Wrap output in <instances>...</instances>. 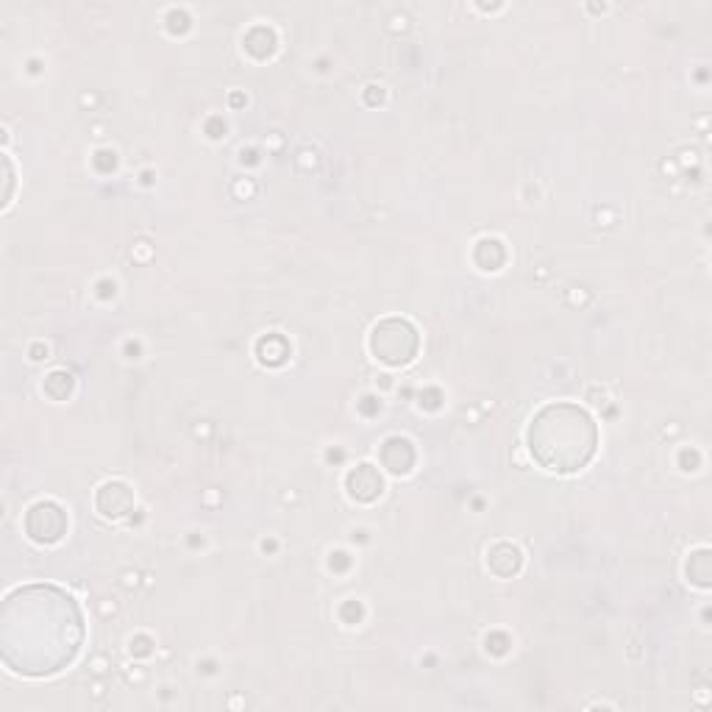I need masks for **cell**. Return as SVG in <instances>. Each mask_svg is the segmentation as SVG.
I'll return each mask as SVG.
<instances>
[{
    "mask_svg": "<svg viewBox=\"0 0 712 712\" xmlns=\"http://www.w3.org/2000/svg\"><path fill=\"white\" fill-rule=\"evenodd\" d=\"M81 640V610L59 587H20L6 598L0 646L3 662L14 674L51 676L62 671L76 660Z\"/></svg>",
    "mask_w": 712,
    "mask_h": 712,
    "instance_id": "obj_1",
    "label": "cell"
},
{
    "mask_svg": "<svg viewBox=\"0 0 712 712\" xmlns=\"http://www.w3.org/2000/svg\"><path fill=\"white\" fill-rule=\"evenodd\" d=\"M526 445L534 462L548 473H579L596 457V420L579 404L554 401L532 418L526 429Z\"/></svg>",
    "mask_w": 712,
    "mask_h": 712,
    "instance_id": "obj_2",
    "label": "cell"
},
{
    "mask_svg": "<svg viewBox=\"0 0 712 712\" xmlns=\"http://www.w3.org/2000/svg\"><path fill=\"white\" fill-rule=\"evenodd\" d=\"M370 351L384 365H407L418 354V329L404 318L382 320L370 334Z\"/></svg>",
    "mask_w": 712,
    "mask_h": 712,
    "instance_id": "obj_3",
    "label": "cell"
},
{
    "mask_svg": "<svg viewBox=\"0 0 712 712\" xmlns=\"http://www.w3.org/2000/svg\"><path fill=\"white\" fill-rule=\"evenodd\" d=\"M26 532L31 540L45 543V546L59 543L62 534L67 532V515H64V509L59 507V504H53V501H39V504H34L26 515Z\"/></svg>",
    "mask_w": 712,
    "mask_h": 712,
    "instance_id": "obj_4",
    "label": "cell"
},
{
    "mask_svg": "<svg viewBox=\"0 0 712 712\" xmlns=\"http://www.w3.org/2000/svg\"><path fill=\"white\" fill-rule=\"evenodd\" d=\"M95 504H98V509L106 518H123L134 507V496H131V490L123 482H109L98 490Z\"/></svg>",
    "mask_w": 712,
    "mask_h": 712,
    "instance_id": "obj_5",
    "label": "cell"
},
{
    "mask_svg": "<svg viewBox=\"0 0 712 712\" xmlns=\"http://www.w3.org/2000/svg\"><path fill=\"white\" fill-rule=\"evenodd\" d=\"M382 487V476L376 473L373 465H359L356 471L348 473V493L362 504H370V501L382 496Z\"/></svg>",
    "mask_w": 712,
    "mask_h": 712,
    "instance_id": "obj_6",
    "label": "cell"
},
{
    "mask_svg": "<svg viewBox=\"0 0 712 712\" xmlns=\"http://www.w3.org/2000/svg\"><path fill=\"white\" fill-rule=\"evenodd\" d=\"M382 462L384 468L390 473H409L412 471V465H415V451H412V445L407 443V440H398V437H393V440H387L382 448Z\"/></svg>",
    "mask_w": 712,
    "mask_h": 712,
    "instance_id": "obj_7",
    "label": "cell"
},
{
    "mask_svg": "<svg viewBox=\"0 0 712 712\" xmlns=\"http://www.w3.org/2000/svg\"><path fill=\"white\" fill-rule=\"evenodd\" d=\"M487 565H490L498 576H512V573H518V568H521V551L515 546H509V543H498V546L490 548Z\"/></svg>",
    "mask_w": 712,
    "mask_h": 712,
    "instance_id": "obj_8",
    "label": "cell"
}]
</instances>
